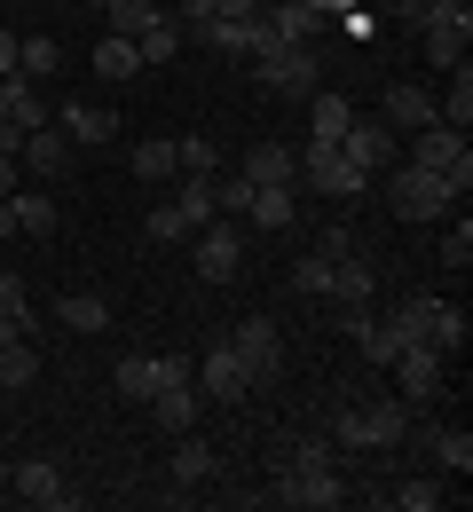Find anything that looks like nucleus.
I'll return each mask as SVG.
<instances>
[{
    "mask_svg": "<svg viewBox=\"0 0 473 512\" xmlns=\"http://www.w3.org/2000/svg\"><path fill=\"white\" fill-rule=\"evenodd\" d=\"M253 79H261V95H292V103H308V95L324 87V56H316V48L261 40V48H253Z\"/></svg>",
    "mask_w": 473,
    "mask_h": 512,
    "instance_id": "nucleus-1",
    "label": "nucleus"
},
{
    "mask_svg": "<svg viewBox=\"0 0 473 512\" xmlns=\"http://www.w3.org/2000/svg\"><path fill=\"white\" fill-rule=\"evenodd\" d=\"M387 205H395V221H442L450 205H458V190L442 182V174H426V166H387Z\"/></svg>",
    "mask_w": 473,
    "mask_h": 512,
    "instance_id": "nucleus-2",
    "label": "nucleus"
},
{
    "mask_svg": "<svg viewBox=\"0 0 473 512\" xmlns=\"http://www.w3.org/2000/svg\"><path fill=\"white\" fill-rule=\"evenodd\" d=\"M410 166L442 174L458 197L473 190V150H466V134H458V127H418V142H410Z\"/></svg>",
    "mask_w": 473,
    "mask_h": 512,
    "instance_id": "nucleus-3",
    "label": "nucleus"
},
{
    "mask_svg": "<svg viewBox=\"0 0 473 512\" xmlns=\"http://www.w3.org/2000/svg\"><path fill=\"white\" fill-rule=\"evenodd\" d=\"M276 505L332 512V505H347V481H339L332 465H284V473H276Z\"/></svg>",
    "mask_w": 473,
    "mask_h": 512,
    "instance_id": "nucleus-4",
    "label": "nucleus"
},
{
    "mask_svg": "<svg viewBox=\"0 0 473 512\" xmlns=\"http://www.w3.org/2000/svg\"><path fill=\"white\" fill-rule=\"evenodd\" d=\"M111 386H119L127 402H150L158 386H190V355H127V363L111 371Z\"/></svg>",
    "mask_w": 473,
    "mask_h": 512,
    "instance_id": "nucleus-5",
    "label": "nucleus"
},
{
    "mask_svg": "<svg viewBox=\"0 0 473 512\" xmlns=\"http://www.w3.org/2000/svg\"><path fill=\"white\" fill-rule=\"evenodd\" d=\"M300 182L324 190V197H363L371 190V174H355V166L339 158V142H308V150H300Z\"/></svg>",
    "mask_w": 473,
    "mask_h": 512,
    "instance_id": "nucleus-6",
    "label": "nucleus"
},
{
    "mask_svg": "<svg viewBox=\"0 0 473 512\" xmlns=\"http://www.w3.org/2000/svg\"><path fill=\"white\" fill-rule=\"evenodd\" d=\"M387 371H395V386H403V402H434L442 379H450V355H442V347H426V339H410Z\"/></svg>",
    "mask_w": 473,
    "mask_h": 512,
    "instance_id": "nucleus-7",
    "label": "nucleus"
},
{
    "mask_svg": "<svg viewBox=\"0 0 473 512\" xmlns=\"http://www.w3.org/2000/svg\"><path fill=\"white\" fill-rule=\"evenodd\" d=\"M8 489H16V505H32V512H64L71 505V481H64L56 457H24V465L8 473Z\"/></svg>",
    "mask_w": 473,
    "mask_h": 512,
    "instance_id": "nucleus-8",
    "label": "nucleus"
},
{
    "mask_svg": "<svg viewBox=\"0 0 473 512\" xmlns=\"http://www.w3.org/2000/svg\"><path fill=\"white\" fill-rule=\"evenodd\" d=\"M190 379H198L205 402H245L253 394V371H245L237 347H205V363H190Z\"/></svg>",
    "mask_w": 473,
    "mask_h": 512,
    "instance_id": "nucleus-9",
    "label": "nucleus"
},
{
    "mask_svg": "<svg viewBox=\"0 0 473 512\" xmlns=\"http://www.w3.org/2000/svg\"><path fill=\"white\" fill-rule=\"evenodd\" d=\"M190 245H198V276L205 284H229V276L245 268V229H229V221H205Z\"/></svg>",
    "mask_w": 473,
    "mask_h": 512,
    "instance_id": "nucleus-10",
    "label": "nucleus"
},
{
    "mask_svg": "<svg viewBox=\"0 0 473 512\" xmlns=\"http://www.w3.org/2000/svg\"><path fill=\"white\" fill-rule=\"evenodd\" d=\"M339 331H347V339L363 347V363H379V371L403 355V331H395V323H379L371 308H339Z\"/></svg>",
    "mask_w": 473,
    "mask_h": 512,
    "instance_id": "nucleus-11",
    "label": "nucleus"
},
{
    "mask_svg": "<svg viewBox=\"0 0 473 512\" xmlns=\"http://www.w3.org/2000/svg\"><path fill=\"white\" fill-rule=\"evenodd\" d=\"M339 158H347L355 174H371V182H379V174L395 166V134H387V127H363V119H355V127L339 134Z\"/></svg>",
    "mask_w": 473,
    "mask_h": 512,
    "instance_id": "nucleus-12",
    "label": "nucleus"
},
{
    "mask_svg": "<svg viewBox=\"0 0 473 512\" xmlns=\"http://www.w3.org/2000/svg\"><path fill=\"white\" fill-rule=\"evenodd\" d=\"M229 347L245 355V371H253V379H276V363H284V339H276V323H269V316H245Z\"/></svg>",
    "mask_w": 473,
    "mask_h": 512,
    "instance_id": "nucleus-13",
    "label": "nucleus"
},
{
    "mask_svg": "<svg viewBox=\"0 0 473 512\" xmlns=\"http://www.w3.org/2000/svg\"><path fill=\"white\" fill-rule=\"evenodd\" d=\"M371 292H379V268L363 253H339L332 260V284H324V300H339V308H371Z\"/></svg>",
    "mask_w": 473,
    "mask_h": 512,
    "instance_id": "nucleus-14",
    "label": "nucleus"
},
{
    "mask_svg": "<svg viewBox=\"0 0 473 512\" xmlns=\"http://www.w3.org/2000/svg\"><path fill=\"white\" fill-rule=\"evenodd\" d=\"M16 158H24V174H40V182H56V174L71 166V134H64V127H32V134H24V150H16Z\"/></svg>",
    "mask_w": 473,
    "mask_h": 512,
    "instance_id": "nucleus-15",
    "label": "nucleus"
},
{
    "mask_svg": "<svg viewBox=\"0 0 473 512\" xmlns=\"http://www.w3.org/2000/svg\"><path fill=\"white\" fill-rule=\"evenodd\" d=\"M56 127H64L79 150H103V142L119 134V111H103V103H64V119H56Z\"/></svg>",
    "mask_w": 473,
    "mask_h": 512,
    "instance_id": "nucleus-16",
    "label": "nucleus"
},
{
    "mask_svg": "<svg viewBox=\"0 0 473 512\" xmlns=\"http://www.w3.org/2000/svg\"><path fill=\"white\" fill-rule=\"evenodd\" d=\"M292 213H300L292 182H253V197H245V221L253 229H292Z\"/></svg>",
    "mask_w": 473,
    "mask_h": 512,
    "instance_id": "nucleus-17",
    "label": "nucleus"
},
{
    "mask_svg": "<svg viewBox=\"0 0 473 512\" xmlns=\"http://www.w3.org/2000/svg\"><path fill=\"white\" fill-rule=\"evenodd\" d=\"M387 127H442V111H434V95H426V87H410V79H395V87H387Z\"/></svg>",
    "mask_w": 473,
    "mask_h": 512,
    "instance_id": "nucleus-18",
    "label": "nucleus"
},
{
    "mask_svg": "<svg viewBox=\"0 0 473 512\" xmlns=\"http://www.w3.org/2000/svg\"><path fill=\"white\" fill-rule=\"evenodd\" d=\"M150 418H158V434H190V426H198V379L158 386V394H150Z\"/></svg>",
    "mask_w": 473,
    "mask_h": 512,
    "instance_id": "nucleus-19",
    "label": "nucleus"
},
{
    "mask_svg": "<svg viewBox=\"0 0 473 512\" xmlns=\"http://www.w3.org/2000/svg\"><path fill=\"white\" fill-rule=\"evenodd\" d=\"M237 174H245V182H300V150H284V142H253Z\"/></svg>",
    "mask_w": 473,
    "mask_h": 512,
    "instance_id": "nucleus-20",
    "label": "nucleus"
},
{
    "mask_svg": "<svg viewBox=\"0 0 473 512\" xmlns=\"http://www.w3.org/2000/svg\"><path fill=\"white\" fill-rule=\"evenodd\" d=\"M308 127H316V134H308V142H339V134L355 127V103H347L339 87H332V95L316 87V95H308Z\"/></svg>",
    "mask_w": 473,
    "mask_h": 512,
    "instance_id": "nucleus-21",
    "label": "nucleus"
},
{
    "mask_svg": "<svg viewBox=\"0 0 473 512\" xmlns=\"http://www.w3.org/2000/svg\"><path fill=\"white\" fill-rule=\"evenodd\" d=\"M363 418H371V442H379V449H403V442H410V402H403V394L363 402Z\"/></svg>",
    "mask_w": 473,
    "mask_h": 512,
    "instance_id": "nucleus-22",
    "label": "nucleus"
},
{
    "mask_svg": "<svg viewBox=\"0 0 473 512\" xmlns=\"http://www.w3.org/2000/svg\"><path fill=\"white\" fill-rule=\"evenodd\" d=\"M426 449H434V465H442V473H458V481L473 473V434H466V426H434Z\"/></svg>",
    "mask_w": 473,
    "mask_h": 512,
    "instance_id": "nucleus-23",
    "label": "nucleus"
},
{
    "mask_svg": "<svg viewBox=\"0 0 473 512\" xmlns=\"http://www.w3.org/2000/svg\"><path fill=\"white\" fill-rule=\"evenodd\" d=\"M8 205H16V229H24V237H56V221H64L48 190H16Z\"/></svg>",
    "mask_w": 473,
    "mask_h": 512,
    "instance_id": "nucleus-24",
    "label": "nucleus"
},
{
    "mask_svg": "<svg viewBox=\"0 0 473 512\" xmlns=\"http://www.w3.org/2000/svg\"><path fill=\"white\" fill-rule=\"evenodd\" d=\"M174 48H182V24H174V16L158 8V16H150V24L135 32V56H142V64H166Z\"/></svg>",
    "mask_w": 473,
    "mask_h": 512,
    "instance_id": "nucleus-25",
    "label": "nucleus"
},
{
    "mask_svg": "<svg viewBox=\"0 0 473 512\" xmlns=\"http://www.w3.org/2000/svg\"><path fill=\"white\" fill-rule=\"evenodd\" d=\"M434 111H442V127H458V134L473 127V64H450V95Z\"/></svg>",
    "mask_w": 473,
    "mask_h": 512,
    "instance_id": "nucleus-26",
    "label": "nucleus"
},
{
    "mask_svg": "<svg viewBox=\"0 0 473 512\" xmlns=\"http://www.w3.org/2000/svg\"><path fill=\"white\" fill-rule=\"evenodd\" d=\"M16 71H24V79H32V87H40V79H56V71H64V48H56V40H48V32H32V40H24V48H16Z\"/></svg>",
    "mask_w": 473,
    "mask_h": 512,
    "instance_id": "nucleus-27",
    "label": "nucleus"
},
{
    "mask_svg": "<svg viewBox=\"0 0 473 512\" xmlns=\"http://www.w3.org/2000/svg\"><path fill=\"white\" fill-rule=\"evenodd\" d=\"M205 48L213 56H253V16H213L205 24Z\"/></svg>",
    "mask_w": 473,
    "mask_h": 512,
    "instance_id": "nucleus-28",
    "label": "nucleus"
},
{
    "mask_svg": "<svg viewBox=\"0 0 473 512\" xmlns=\"http://www.w3.org/2000/svg\"><path fill=\"white\" fill-rule=\"evenodd\" d=\"M56 316H64V331H79V339H87V331H111V308H103L95 292H71Z\"/></svg>",
    "mask_w": 473,
    "mask_h": 512,
    "instance_id": "nucleus-29",
    "label": "nucleus"
},
{
    "mask_svg": "<svg viewBox=\"0 0 473 512\" xmlns=\"http://www.w3.org/2000/svg\"><path fill=\"white\" fill-rule=\"evenodd\" d=\"M174 205H182V221H190V229H205V221H213V174H182Z\"/></svg>",
    "mask_w": 473,
    "mask_h": 512,
    "instance_id": "nucleus-30",
    "label": "nucleus"
},
{
    "mask_svg": "<svg viewBox=\"0 0 473 512\" xmlns=\"http://www.w3.org/2000/svg\"><path fill=\"white\" fill-rule=\"evenodd\" d=\"M95 71H103V79H135V71H142L135 40H119V32H103V48H95Z\"/></svg>",
    "mask_w": 473,
    "mask_h": 512,
    "instance_id": "nucleus-31",
    "label": "nucleus"
},
{
    "mask_svg": "<svg viewBox=\"0 0 473 512\" xmlns=\"http://www.w3.org/2000/svg\"><path fill=\"white\" fill-rule=\"evenodd\" d=\"M166 473H174V489H198V481H213V449H205V442H182Z\"/></svg>",
    "mask_w": 473,
    "mask_h": 512,
    "instance_id": "nucleus-32",
    "label": "nucleus"
},
{
    "mask_svg": "<svg viewBox=\"0 0 473 512\" xmlns=\"http://www.w3.org/2000/svg\"><path fill=\"white\" fill-rule=\"evenodd\" d=\"M142 229H150V245H190V237H198V229L182 221V205H174V197H166V205H150V221H142Z\"/></svg>",
    "mask_w": 473,
    "mask_h": 512,
    "instance_id": "nucleus-33",
    "label": "nucleus"
},
{
    "mask_svg": "<svg viewBox=\"0 0 473 512\" xmlns=\"http://www.w3.org/2000/svg\"><path fill=\"white\" fill-rule=\"evenodd\" d=\"M324 284H332V253H300L292 260V292H300V300H324Z\"/></svg>",
    "mask_w": 473,
    "mask_h": 512,
    "instance_id": "nucleus-34",
    "label": "nucleus"
},
{
    "mask_svg": "<svg viewBox=\"0 0 473 512\" xmlns=\"http://www.w3.org/2000/svg\"><path fill=\"white\" fill-rule=\"evenodd\" d=\"M418 32H458V40H473V8L466 0H426V24Z\"/></svg>",
    "mask_w": 473,
    "mask_h": 512,
    "instance_id": "nucleus-35",
    "label": "nucleus"
},
{
    "mask_svg": "<svg viewBox=\"0 0 473 512\" xmlns=\"http://www.w3.org/2000/svg\"><path fill=\"white\" fill-rule=\"evenodd\" d=\"M150 16H158V0H103V24H111L119 40H135Z\"/></svg>",
    "mask_w": 473,
    "mask_h": 512,
    "instance_id": "nucleus-36",
    "label": "nucleus"
},
{
    "mask_svg": "<svg viewBox=\"0 0 473 512\" xmlns=\"http://www.w3.org/2000/svg\"><path fill=\"white\" fill-rule=\"evenodd\" d=\"M434 308H442L434 292H418V300H403V308H395V331H403V347H410V339H426V331H434Z\"/></svg>",
    "mask_w": 473,
    "mask_h": 512,
    "instance_id": "nucleus-37",
    "label": "nucleus"
},
{
    "mask_svg": "<svg viewBox=\"0 0 473 512\" xmlns=\"http://www.w3.org/2000/svg\"><path fill=\"white\" fill-rule=\"evenodd\" d=\"M32 379H40V355H32V339L0 347V386H32Z\"/></svg>",
    "mask_w": 473,
    "mask_h": 512,
    "instance_id": "nucleus-38",
    "label": "nucleus"
},
{
    "mask_svg": "<svg viewBox=\"0 0 473 512\" xmlns=\"http://www.w3.org/2000/svg\"><path fill=\"white\" fill-rule=\"evenodd\" d=\"M387 505L395 512H442V481H403V489H387Z\"/></svg>",
    "mask_w": 473,
    "mask_h": 512,
    "instance_id": "nucleus-39",
    "label": "nucleus"
},
{
    "mask_svg": "<svg viewBox=\"0 0 473 512\" xmlns=\"http://www.w3.org/2000/svg\"><path fill=\"white\" fill-rule=\"evenodd\" d=\"M135 174H142V182H174V174H182V166H174V142H142Z\"/></svg>",
    "mask_w": 473,
    "mask_h": 512,
    "instance_id": "nucleus-40",
    "label": "nucleus"
},
{
    "mask_svg": "<svg viewBox=\"0 0 473 512\" xmlns=\"http://www.w3.org/2000/svg\"><path fill=\"white\" fill-rule=\"evenodd\" d=\"M426 347H442V355H458V347H466V316H458L450 300L434 308V331H426Z\"/></svg>",
    "mask_w": 473,
    "mask_h": 512,
    "instance_id": "nucleus-41",
    "label": "nucleus"
},
{
    "mask_svg": "<svg viewBox=\"0 0 473 512\" xmlns=\"http://www.w3.org/2000/svg\"><path fill=\"white\" fill-rule=\"evenodd\" d=\"M0 316L16 323L24 339H32V308H24V276H0Z\"/></svg>",
    "mask_w": 473,
    "mask_h": 512,
    "instance_id": "nucleus-42",
    "label": "nucleus"
},
{
    "mask_svg": "<svg viewBox=\"0 0 473 512\" xmlns=\"http://www.w3.org/2000/svg\"><path fill=\"white\" fill-rule=\"evenodd\" d=\"M245 197H253L245 174H213V213H245Z\"/></svg>",
    "mask_w": 473,
    "mask_h": 512,
    "instance_id": "nucleus-43",
    "label": "nucleus"
},
{
    "mask_svg": "<svg viewBox=\"0 0 473 512\" xmlns=\"http://www.w3.org/2000/svg\"><path fill=\"white\" fill-rule=\"evenodd\" d=\"M174 166H182V174H213V142H205V134L174 142Z\"/></svg>",
    "mask_w": 473,
    "mask_h": 512,
    "instance_id": "nucleus-44",
    "label": "nucleus"
},
{
    "mask_svg": "<svg viewBox=\"0 0 473 512\" xmlns=\"http://www.w3.org/2000/svg\"><path fill=\"white\" fill-rule=\"evenodd\" d=\"M332 442H347V449H379V442H371V418H363V410H339Z\"/></svg>",
    "mask_w": 473,
    "mask_h": 512,
    "instance_id": "nucleus-45",
    "label": "nucleus"
},
{
    "mask_svg": "<svg viewBox=\"0 0 473 512\" xmlns=\"http://www.w3.org/2000/svg\"><path fill=\"white\" fill-rule=\"evenodd\" d=\"M426 64H466V40H458V32H426Z\"/></svg>",
    "mask_w": 473,
    "mask_h": 512,
    "instance_id": "nucleus-46",
    "label": "nucleus"
},
{
    "mask_svg": "<svg viewBox=\"0 0 473 512\" xmlns=\"http://www.w3.org/2000/svg\"><path fill=\"white\" fill-rule=\"evenodd\" d=\"M434 260H442V268H466V260H473V221H458V229L442 237V253H434Z\"/></svg>",
    "mask_w": 473,
    "mask_h": 512,
    "instance_id": "nucleus-47",
    "label": "nucleus"
},
{
    "mask_svg": "<svg viewBox=\"0 0 473 512\" xmlns=\"http://www.w3.org/2000/svg\"><path fill=\"white\" fill-rule=\"evenodd\" d=\"M213 16H261V0H213Z\"/></svg>",
    "mask_w": 473,
    "mask_h": 512,
    "instance_id": "nucleus-48",
    "label": "nucleus"
},
{
    "mask_svg": "<svg viewBox=\"0 0 473 512\" xmlns=\"http://www.w3.org/2000/svg\"><path fill=\"white\" fill-rule=\"evenodd\" d=\"M16 48H24V40H16L8 24H0V71H16Z\"/></svg>",
    "mask_w": 473,
    "mask_h": 512,
    "instance_id": "nucleus-49",
    "label": "nucleus"
},
{
    "mask_svg": "<svg viewBox=\"0 0 473 512\" xmlns=\"http://www.w3.org/2000/svg\"><path fill=\"white\" fill-rule=\"evenodd\" d=\"M395 24H426V0H395Z\"/></svg>",
    "mask_w": 473,
    "mask_h": 512,
    "instance_id": "nucleus-50",
    "label": "nucleus"
},
{
    "mask_svg": "<svg viewBox=\"0 0 473 512\" xmlns=\"http://www.w3.org/2000/svg\"><path fill=\"white\" fill-rule=\"evenodd\" d=\"M0 197H16V158H0Z\"/></svg>",
    "mask_w": 473,
    "mask_h": 512,
    "instance_id": "nucleus-51",
    "label": "nucleus"
},
{
    "mask_svg": "<svg viewBox=\"0 0 473 512\" xmlns=\"http://www.w3.org/2000/svg\"><path fill=\"white\" fill-rule=\"evenodd\" d=\"M0 237H16V205L8 197H0Z\"/></svg>",
    "mask_w": 473,
    "mask_h": 512,
    "instance_id": "nucleus-52",
    "label": "nucleus"
}]
</instances>
